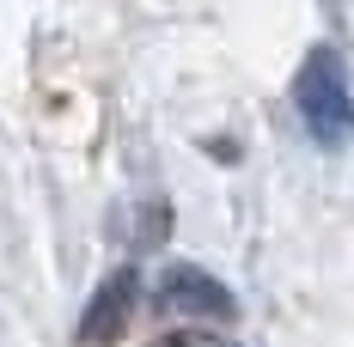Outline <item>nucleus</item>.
<instances>
[{
	"mask_svg": "<svg viewBox=\"0 0 354 347\" xmlns=\"http://www.w3.org/2000/svg\"><path fill=\"white\" fill-rule=\"evenodd\" d=\"M293 110L306 122V135L318 140L324 152L342 146L354 135V92H348V61L336 43H312L306 61L293 73Z\"/></svg>",
	"mask_w": 354,
	"mask_h": 347,
	"instance_id": "nucleus-1",
	"label": "nucleus"
},
{
	"mask_svg": "<svg viewBox=\"0 0 354 347\" xmlns=\"http://www.w3.org/2000/svg\"><path fill=\"white\" fill-rule=\"evenodd\" d=\"M141 305V275L135 268H110L98 280V293H92V305L80 311V329H73V341L80 347H116L129 335V317Z\"/></svg>",
	"mask_w": 354,
	"mask_h": 347,
	"instance_id": "nucleus-2",
	"label": "nucleus"
},
{
	"mask_svg": "<svg viewBox=\"0 0 354 347\" xmlns=\"http://www.w3.org/2000/svg\"><path fill=\"white\" fill-rule=\"evenodd\" d=\"M153 347H220V335H208V329H171V335H159Z\"/></svg>",
	"mask_w": 354,
	"mask_h": 347,
	"instance_id": "nucleus-5",
	"label": "nucleus"
},
{
	"mask_svg": "<svg viewBox=\"0 0 354 347\" xmlns=\"http://www.w3.org/2000/svg\"><path fill=\"white\" fill-rule=\"evenodd\" d=\"M153 299H159V311H189V317H214V323H232L239 317L232 286L214 280L208 268H196V262H171L159 275V293Z\"/></svg>",
	"mask_w": 354,
	"mask_h": 347,
	"instance_id": "nucleus-3",
	"label": "nucleus"
},
{
	"mask_svg": "<svg viewBox=\"0 0 354 347\" xmlns=\"http://www.w3.org/2000/svg\"><path fill=\"white\" fill-rule=\"evenodd\" d=\"M165 232H171V208H165V201H147V208H141V232H135V244H141V250H153V244H165Z\"/></svg>",
	"mask_w": 354,
	"mask_h": 347,
	"instance_id": "nucleus-4",
	"label": "nucleus"
}]
</instances>
